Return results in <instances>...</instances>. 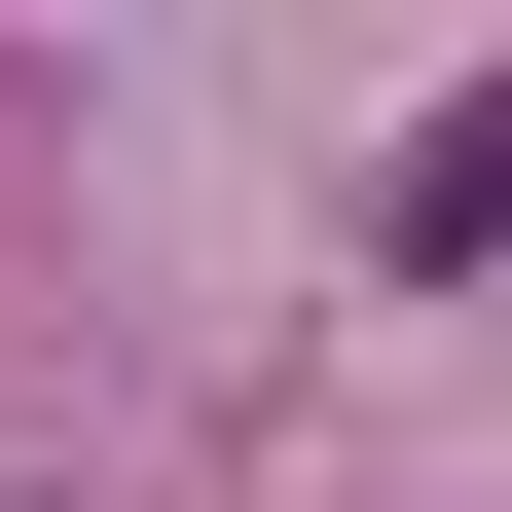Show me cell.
<instances>
[{
  "label": "cell",
  "mask_w": 512,
  "mask_h": 512,
  "mask_svg": "<svg viewBox=\"0 0 512 512\" xmlns=\"http://www.w3.org/2000/svg\"><path fill=\"white\" fill-rule=\"evenodd\" d=\"M366 256H403V293H476V256H512V74H439V110H403V183H366Z\"/></svg>",
  "instance_id": "obj_1"
}]
</instances>
